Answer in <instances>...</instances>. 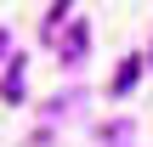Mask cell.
Returning <instances> with one entry per match:
<instances>
[{"instance_id": "1", "label": "cell", "mask_w": 153, "mask_h": 147, "mask_svg": "<svg viewBox=\"0 0 153 147\" xmlns=\"http://www.w3.org/2000/svg\"><path fill=\"white\" fill-rule=\"evenodd\" d=\"M23 85H28V74H23V62H11L0 79V102H23Z\"/></svg>"}, {"instance_id": "2", "label": "cell", "mask_w": 153, "mask_h": 147, "mask_svg": "<svg viewBox=\"0 0 153 147\" xmlns=\"http://www.w3.org/2000/svg\"><path fill=\"white\" fill-rule=\"evenodd\" d=\"M79 51H85V23H74V28H68V40H62V57H68V62H74Z\"/></svg>"}, {"instance_id": "3", "label": "cell", "mask_w": 153, "mask_h": 147, "mask_svg": "<svg viewBox=\"0 0 153 147\" xmlns=\"http://www.w3.org/2000/svg\"><path fill=\"white\" fill-rule=\"evenodd\" d=\"M136 74H142V62H136V57H131V62H125V68H119V74H114V91H131V85H136Z\"/></svg>"}, {"instance_id": "4", "label": "cell", "mask_w": 153, "mask_h": 147, "mask_svg": "<svg viewBox=\"0 0 153 147\" xmlns=\"http://www.w3.org/2000/svg\"><path fill=\"white\" fill-rule=\"evenodd\" d=\"M68 11H74V0H57V6H51V17H45V34H57V28H62V17H68Z\"/></svg>"}, {"instance_id": "5", "label": "cell", "mask_w": 153, "mask_h": 147, "mask_svg": "<svg viewBox=\"0 0 153 147\" xmlns=\"http://www.w3.org/2000/svg\"><path fill=\"white\" fill-rule=\"evenodd\" d=\"M6 45H11V40H6V28H0V57H6Z\"/></svg>"}]
</instances>
